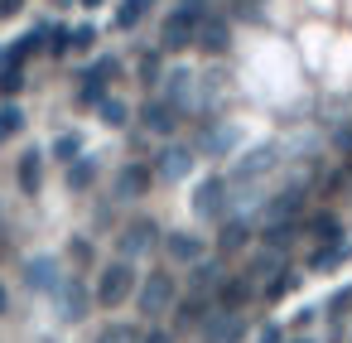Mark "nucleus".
Returning a JSON list of instances; mask_svg holds the SVG:
<instances>
[{
  "instance_id": "24",
  "label": "nucleus",
  "mask_w": 352,
  "mask_h": 343,
  "mask_svg": "<svg viewBox=\"0 0 352 343\" xmlns=\"http://www.w3.org/2000/svg\"><path fill=\"white\" fill-rule=\"evenodd\" d=\"M208 155H227V150H236V131L232 126H212V131H203V141H198Z\"/></svg>"
},
{
  "instance_id": "14",
  "label": "nucleus",
  "mask_w": 352,
  "mask_h": 343,
  "mask_svg": "<svg viewBox=\"0 0 352 343\" xmlns=\"http://www.w3.org/2000/svg\"><path fill=\"white\" fill-rule=\"evenodd\" d=\"M299 232H304V222H299V218H285V222H261V242H265V247H275V251H289Z\"/></svg>"
},
{
  "instance_id": "33",
  "label": "nucleus",
  "mask_w": 352,
  "mask_h": 343,
  "mask_svg": "<svg viewBox=\"0 0 352 343\" xmlns=\"http://www.w3.org/2000/svg\"><path fill=\"white\" fill-rule=\"evenodd\" d=\"M160 78H164V63H160L155 54H145V59H140V83L150 87V83H160Z\"/></svg>"
},
{
  "instance_id": "41",
  "label": "nucleus",
  "mask_w": 352,
  "mask_h": 343,
  "mask_svg": "<svg viewBox=\"0 0 352 343\" xmlns=\"http://www.w3.org/2000/svg\"><path fill=\"white\" fill-rule=\"evenodd\" d=\"M338 150H347V155H352V131H347V126L338 131Z\"/></svg>"
},
{
  "instance_id": "8",
  "label": "nucleus",
  "mask_w": 352,
  "mask_h": 343,
  "mask_svg": "<svg viewBox=\"0 0 352 343\" xmlns=\"http://www.w3.org/2000/svg\"><path fill=\"white\" fill-rule=\"evenodd\" d=\"M275 155H280L275 145H256L241 165H232V174H227V179H232V184H251V179H261L265 169H275Z\"/></svg>"
},
{
  "instance_id": "42",
  "label": "nucleus",
  "mask_w": 352,
  "mask_h": 343,
  "mask_svg": "<svg viewBox=\"0 0 352 343\" xmlns=\"http://www.w3.org/2000/svg\"><path fill=\"white\" fill-rule=\"evenodd\" d=\"M10 63H15V59H10V49H0V73H6Z\"/></svg>"
},
{
  "instance_id": "29",
  "label": "nucleus",
  "mask_w": 352,
  "mask_h": 343,
  "mask_svg": "<svg viewBox=\"0 0 352 343\" xmlns=\"http://www.w3.org/2000/svg\"><path fill=\"white\" fill-rule=\"evenodd\" d=\"M54 155H58V160H68V165H73V160H78V155H82V136H78V131H63V136H58V141H54Z\"/></svg>"
},
{
  "instance_id": "1",
  "label": "nucleus",
  "mask_w": 352,
  "mask_h": 343,
  "mask_svg": "<svg viewBox=\"0 0 352 343\" xmlns=\"http://www.w3.org/2000/svg\"><path fill=\"white\" fill-rule=\"evenodd\" d=\"M198 25H203V0H179V6L164 15V25H160V49L179 54V49L198 44Z\"/></svg>"
},
{
  "instance_id": "31",
  "label": "nucleus",
  "mask_w": 352,
  "mask_h": 343,
  "mask_svg": "<svg viewBox=\"0 0 352 343\" xmlns=\"http://www.w3.org/2000/svg\"><path fill=\"white\" fill-rule=\"evenodd\" d=\"M49 39H54V44H49V54H54V59L73 54V30H58V25H49Z\"/></svg>"
},
{
  "instance_id": "18",
  "label": "nucleus",
  "mask_w": 352,
  "mask_h": 343,
  "mask_svg": "<svg viewBox=\"0 0 352 343\" xmlns=\"http://www.w3.org/2000/svg\"><path fill=\"white\" fill-rule=\"evenodd\" d=\"M15 179H20V189H25V194H39L44 155H39V150H25V155H20V165H15Z\"/></svg>"
},
{
  "instance_id": "22",
  "label": "nucleus",
  "mask_w": 352,
  "mask_h": 343,
  "mask_svg": "<svg viewBox=\"0 0 352 343\" xmlns=\"http://www.w3.org/2000/svg\"><path fill=\"white\" fill-rule=\"evenodd\" d=\"M347 256H352V247H347L342 237H338V242H323V247L309 256V271H333V266H342Z\"/></svg>"
},
{
  "instance_id": "25",
  "label": "nucleus",
  "mask_w": 352,
  "mask_h": 343,
  "mask_svg": "<svg viewBox=\"0 0 352 343\" xmlns=\"http://www.w3.org/2000/svg\"><path fill=\"white\" fill-rule=\"evenodd\" d=\"M304 232H309V237H318V242H338V237H342V227H338V218H333V213L309 218V222H304Z\"/></svg>"
},
{
  "instance_id": "16",
  "label": "nucleus",
  "mask_w": 352,
  "mask_h": 343,
  "mask_svg": "<svg viewBox=\"0 0 352 343\" xmlns=\"http://www.w3.org/2000/svg\"><path fill=\"white\" fill-rule=\"evenodd\" d=\"M164 251H169V261H203V237H193V232H169L164 237Z\"/></svg>"
},
{
  "instance_id": "15",
  "label": "nucleus",
  "mask_w": 352,
  "mask_h": 343,
  "mask_svg": "<svg viewBox=\"0 0 352 343\" xmlns=\"http://www.w3.org/2000/svg\"><path fill=\"white\" fill-rule=\"evenodd\" d=\"M155 237H160V227H155V222H145V218H140V222H131V227H126V237H121V256H140V251H150V247H155Z\"/></svg>"
},
{
  "instance_id": "23",
  "label": "nucleus",
  "mask_w": 352,
  "mask_h": 343,
  "mask_svg": "<svg viewBox=\"0 0 352 343\" xmlns=\"http://www.w3.org/2000/svg\"><path fill=\"white\" fill-rule=\"evenodd\" d=\"M222 285V271H217V261H193V271H188V290H198V295H212Z\"/></svg>"
},
{
  "instance_id": "19",
  "label": "nucleus",
  "mask_w": 352,
  "mask_h": 343,
  "mask_svg": "<svg viewBox=\"0 0 352 343\" xmlns=\"http://www.w3.org/2000/svg\"><path fill=\"white\" fill-rule=\"evenodd\" d=\"M299 189H285V194H275L270 203H265V213H261V222H285V218H299Z\"/></svg>"
},
{
  "instance_id": "37",
  "label": "nucleus",
  "mask_w": 352,
  "mask_h": 343,
  "mask_svg": "<svg viewBox=\"0 0 352 343\" xmlns=\"http://www.w3.org/2000/svg\"><path fill=\"white\" fill-rule=\"evenodd\" d=\"M256 343H285V333H280V324H265V329L256 333Z\"/></svg>"
},
{
  "instance_id": "43",
  "label": "nucleus",
  "mask_w": 352,
  "mask_h": 343,
  "mask_svg": "<svg viewBox=\"0 0 352 343\" xmlns=\"http://www.w3.org/2000/svg\"><path fill=\"white\" fill-rule=\"evenodd\" d=\"M0 309H6V285H0Z\"/></svg>"
},
{
  "instance_id": "30",
  "label": "nucleus",
  "mask_w": 352,
  "mask_h": 343,
  "mask_svg": "<svg viewBox=\"0 0 352 343\" xmlns=\"http://www.w3.org/2000/svg\"><path fill=\"white\" fill-rule=\"evenodd\" d=\"M15 131H25V112L20 107H0V141H10Z\"/></svg>"
},
{
  "instance_id": "21",
  "label": "nucleus",
  "mask_w": 352,
  "mask_h": 343,
  "mask_svg": "<svg viewBox=\"0 0 352 343\" xmlns=\"http://www.w3.org/2000/svg\"><path fill=\"white\" fill-rule=\"evenodd\" d=\"M188 169H193V155H188V150H179V145H169V150L160 155V165H155V174H160V179H184Z\"/></svg>"
},
{
  "instance_id": "3",
  "label": "nucleus",
  "mask_w": 352,
  "mask_h": 343,
  "mask_svg": "<svg viewBox=\"0 0 352 343\" xmlns=\"http://www.w3.org/2000/svg\"><path fill=\"white\" fill-rule=\"evenodd\" d=\"M140 314H164L169 304H174V276L169 271H150L145 280H140Z\"/></svg>"
},
{
  "instance_id": "32",
  "label": "nucleus",
  "mask_w": 352,
  "mask_h": 343,
  "mask_svg": "<svg viewBox=\"0 0 352 343\" xmlns=\"http://www.w3.org/2000/svg\"><path fill=\"white\" fill-rule=\"evenodd\" d=\"M25 87V73H20V63H10L6 73H0V92H6V97H15Z\"/></svg>"
},
{
  "instance_id": "7",
  "label": "nucleus",
  "mask_w": 352,
  "mask_h": 343,
  "mask_svg": "<svg viewBox=\"0 0 352 343\" xmlns=\"http://www.w3.org/2000/svg\"><path fill=\"white\" fill-rule=\"evenodd\" d=\"M179 107L169 102V97H160V102H145V112H140V121H145V131H155V136H174L179 131Z\"/></svg>"
},
{
  "instance_id": "2",
  "label": "nucleus",
  "mask_w": 352,
  "mask_h": 343,
  "mask_svg": "<svg viewBox=\"0 0 352 343\" xmlns=\"http://www.w3.org/2000/svg\"><path fill=\"white\" fill-rule=\"evenodd\" d=\"M131 290H135L131 256H121V261L102 266V276H97V304H102V309H116V304H126V300H131Z\"/></svg>"
},
{
  "instance_id": "28",
  "label": "nucleus",
  "mask_w": 352,
  "mask_h": 343,
  "mask_svg": "<svg viewBox=\"0 0 352 343\" xmlns=\"http://www.w3.org/2000/svg\"><path fill=\"white\" fill-rule=\"evenodd\" d=\"M97 112H102V126H126V116H131V107H126L121 97H107Z\"/></svg>"
},
{
  "instance_id": "12",
  "label": "nucleus",
  "mask_w": 352,
  "mask_h": 343,
  "mask_svg": "<svg viewBox=\"0 0 352 343\" xmlns=\"http://www.w3.org/2000/svg\"><path fill=\"white\" fill-rule=\"evenodd\" d=\"M198 44H203L208 54H227V44H232V25H227L222 15H203V25H198Z\"/></svg>"
},
{
  "instance_id": "44",
  "label": "nucleus",
  "mask_w": 352,
  "mask_h": 343,
  "mask_svg": "<svg viewBox=\"0 0 352 343\" xmlns=\"http://www.w3.org/2000/svg\"><path fill=\"white\" fill-rule=\"evenodd\" d=\"M299 343H309V338H299Z\"/></svg>"
},
{
  "instance_id": "27",
  "label": "nucleus",
  "mask_w": 352,
  "mask_h": 343,
  "mask_svg": "<svg viewBox=\"0 0 352 343\" xmlns=\"http://www.w3.org/2000/svg\"><path fill=\"white\" fill-rule=\"evenodd\" d=\"M92 179H97V160H82L78 155V165L68 169V189H92Z\"/></svg>"
},
{
  "instance_id": "26",
  "label": "nucleus",
  "mask_w": 352,
  "mask_h": 343,
  "mask_svg": "<svg viewBox=\"0 0 352 343\" xmlns=\"http://www.w3.org/2000/svg\"><path fill=\"white\" fill-rule=\"evenodd\" d=\"M145 10H150V0H121V10H116V30H135L140 20H145Z\"/></svg>"
},
{
  "instance_id": "17",
  "label": "nucleus",
  "mask_w": 352,
  "mask_h": 343,
  "mask_svg": "<svg viewBox=\"0 0 352 343\" xmlns=\"http://www.w3.org/2000/svg\"><path fill=\"white\" fill-rule=\"evenodd\" d=\"M251 285H256V276H251V271H241V276L222 280V285H217V304H227V309H241V304L251 300Z\"/></svg>"
},
{
  "instance_id": "5",
  "label": "nucleus",
  "mask_w": 352,
  "mask_h": 343,
  "mask_svg": "<svg viewBox=\"0 0 352 343\" xmlns=\"http://www.w3.org/2000/svg\"><path fill=\"white\" fill-rule=\"evenodd\" d=\"M54 300H58V319H82L87 314V304H92V295H87V285L78 280V276H63V285L54 290Z\"/></svg>"
},
{
  "instance_id": "4",
  "label": "nucleus",
  "mask_w": 352,
  "mask_h": 343,
  "mask_svg": "<svg viewBox=\"0 0 352 343\" xmlns=\"http://www.w3.org/2000/svg\"><path fill=\"white\" fill-rule=\"evenodd\" d=\"M155 179H160V174H155L150 165H135V160H131V165H121V169H116V179H111V194L131 203V198H145Z\"/></svg>"
},
{
  "instance_id": "34",
  "label": "nucleus",
  "mask_w": 352,
  "mask_h": 343,
  "mask_svg": "<svg viewBox=\"0 0 352 343\" xmlns=\"http://www.w3.org/2000/svg\"><path fill=\"white\" fill-rule=\"evenodd\" d=\"M97 343H140V333H135V329H126V324H116V329H107Z\"/></svg>"
},
{
  "instance_id": "35",
  "label": "nucleus",
  "mask_w": 352,
  "mask_h": 343,
  "mask_svg": "<svg viewBox=\"0 0 352 343\" xmlns=\"http://www.w3.org/2000/svg\"><path fill=\"white\" fill-rule=\"evenodd\" d=\"M116 68H121L116 59H97V63L87 68V78H97V83H107V78H116Z\"/></svg>"
},
{
  "instance_id": "36",
  "label": "nucleus",
  "mask_w": 352,
  "mask_h": 343,
  "mask_svg": "<svg viewBox=\"0 0 352 343\" xmlns=\"http://www.w3.org/2000/svg\"><path fill=\"white\" fill-rule=\"evenodd\" d=\"M92 39H97L92 25H78V30H73V49H92Z\"/></svg>"
},
{
  "instance_id": "40",
  "label": "nucleus",
  "mask_w": 352,
  "mask_h": 343,
  "mask_svg": "<svg viewBox=\"0 0 352 343\" xmlns=\"http://www.w3.org/2000/svg\"><path fill=\"white\" fill-rule=\"evenodd\" d=\"M25 10V0H0V20H10V15H20Z\"/></svg>"
},
{
  "instance_id": "13",
  "label": "nucleus",
  "mask_w": 352,
  "mask_h": 343,
  "mask_svg": "<svg viewBox=\"0 0 352 343\" xmlns=\"http://www.w3.org/2000/svg\"><path fill=\"white\" fill-rule=\"evenodd\" d=\"M193 83H198V78H193L188 68H174V73H164V97H169L179 112H188V107H193Z\"/></svg>"
},
{
  "instance_id": "10",
  "label": "nucleus",
  "mask_w": 352,
  "mask_h": 343,
  "mask_svg": "<svg viewBox=\"0 0 352 343\" xmlns=\"http://www.w3.org/2000/svg\"><path fill=\"white\" fill-rule=\"evenodd\" d=\"M25 280H30V290H39V295H54V290L63 285V276H58V261H54V256H34V261L25 266Z\"/></svg>"
},
{
  "instance_id": "9",
  "label": "nucleus",
  "mask_w": 352,
  "mask_h": 343,
  "mask_svg": "<svg viewBox=\"0 0 352 343\" xmlns=\"http://www.w3.org/2000/svg\"><path fill=\"white\" fill-rule=\"evenodd\" d=\"M203 333H208V343H236V338H241V314L227 309V304H217L212 319L203 324Z\"/></svg>"
},
{
  "instance_id": "38",
  "label": "nucleus",
  "mask_w": 352,
  "mask_h": 343,
  "mask_svg": "<svg viewBox=\"0 0 352 343\" xmlns=\"http://www.w3.org/2000/svg\"><path fill=\"white\" fill-rule=\"evenodd\" d=\"M347 304H352V285H347V290H338V295L328 300V309H333V314H338V309H347Z\"/></svg>"
},
{
  "instance_id": "11",
  "label": "nucleus",
  "mask_w": 352,
  "mask_h": 343,
  "mask_svg": "<svg viewBox=\"0 0 352 343\" xmlns=\"http://www.w3.org/2000/svg\"><path fill=\"white\" fill-rule=\"evenodd\" d=\"M212 309H217V304H212V295H198V290H188V300L179 304L174 324H179V329H203V324L212 319Z\"/></svg>"
},
{
  "instance_id": "20",
  "label": "nucleus",
  "mask_w": 352,
  "mask_h": 343,
  "mask_svg": "<svg viewBox=\"0 0 352 343\" xmlns=\"http://www.w3.org/2000/svg\"><path fill=\"white\" fill-rule=\"evenodd\" d=\"M246 242H251V222H246L241 213L222 218V237H217V247H222V251H241Z\"/></svg>"
},
{
  "instance_id": "39",
  "label": "nucleus",
  "mask_w": 352,
  "mask_h": 343,
  "mask_svg": "<svg viewBox=\"0 0 352 343\" xmlns=\"http://www.w3.org/2000/svg\"><path fill=\"white\" fill-rule=\"evenodd\" d=\"M140 343H174V333L169 329H150V333H140Z\"/></svg>"
},
{
  "instance_id": "6",
  "label": "nucleus",
  "mask_w": 352,
  "mask_h": 343,
  "mask_svg": "<svg viewBox=\"0 0 352 343\" xmlns=\"http://www.w3.org/2000/svg\"><path fill=\"white\" fill-rule=\"evenodd\" d=\"M227 184L232 179H222V174H212V179H203L198 184V198H193V208H198V218H227Z\"/></svg>"
}]
</instances>
